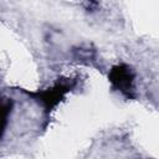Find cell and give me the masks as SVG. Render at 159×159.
I'll list each match as a JSON object with an SVG mask.
<instances>
[{
	"instance_id": "6da1fadb",
	"label": "cell",
	"mask_w": 159,
	"mask_h": 159,
	"mask_svg": "<svg viewBox=\"0 0 159 159\" xmlns=\"http://www.w3.org/2000/svg\"><path fill=\"white\" fill-rule=\"evenodd\" d=\"M109 80L116 89H118L127 97H132L134 75L128 66L119 65L113 67L109 73Z\"/></svg>"
},
{
	"instance_id": "7a4b0ae2",
	"label": "cell",
	"mask_w": 159,
	"mask_h": 159,
	"mask_svg": "<svg viewBox=\"0 0 159 159\" xmlns=\"http://www.w3.org/2000/svg\"><path fill=\"white\" fill-rule=\"evenodd\" d=\"M70 88H71V84L68 86L65 83H57L55 87L48 88V89L39 93V98L47 108H51V107L56 106L58 101H61L63 94L67 91H70Z\"/></svg>"
},
{
	"instance_id": "3957f363",
	"label": "cell",
	"mask_w": 159,
	"mask_h": 159,
	"mask_svg": "<svg viewBox=\"0 0 159 159\" xmlns=\"http://www.w3.org/2000/svg\"><path fill=\"white\" fill-rule=\"evenodd\" d=\"M11 101L7 98H4L0 96V138L2 137V133L6 127L7 117L11 112Z\"/></svg>"
}]
</instances>
